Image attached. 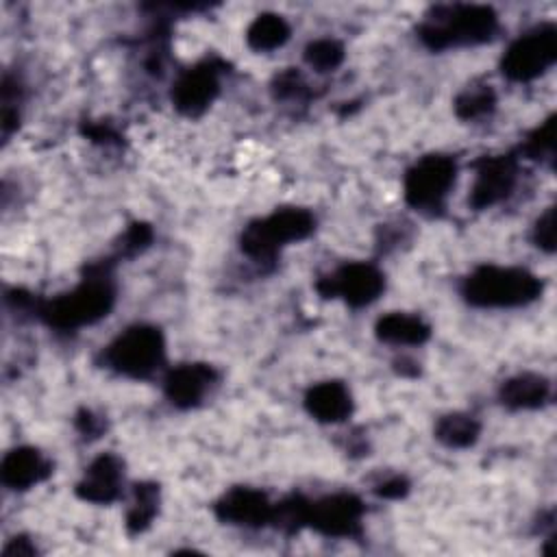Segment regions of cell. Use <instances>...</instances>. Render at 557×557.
<instances>
[{"label":"cell","instance_id":"6","mask_svg":"<svg viewBox=\"0 0 557 557\" xmlns=\"http://www.w3.org/2000/svg\"><path fill=\"white\" fill-rule=\"evenodd\" d=\"M457 178V161L450 154H426L405 174V202L420 213L435 215L444 209Z\"/></svg>","mask_w":557,"mask_h":557},{"label":"cell","instance_id":"13","mask_svg":"<svg viewBox=\"0 0 557 557\" xmlns=\"http://www.w3.org/2000/svg\"><path fill=\"white\" fill-rule=\"evenodd\" d=\"M213 509L222 522L259 529L270 524L274 503H270V498L261 490L239 485V487H231L215 503Z\"/></svg>","mask_w":557,"mask_h":557},{"label":"cell","instance_id":"20","mask_svg":"<svg viewBox=\"0 0 557 557\" xmlns=\"http://www.w3.org/2000/svg\"><path fill=\"white\" fill-rule=\"evenodd\" d=\"M481 422L470 413H446L435 424V437L448 448H468L479 440Z\"/></svg>","mask_w":557,"mask_h":557},{"label":"cell","instance_id":"10","mask_svg":"<svg viewBox=\"0 0 557 557\" xmlns=\"http://www.w3.org/2000/svg\"><path fill=\"white\" fill-rule=\"evenodd\" d=\"M363 503L355 494H331L320 500H309L307 527L326 537H359L363 520Z\"/></svg>","mask_w":557,"mask_h":557},{"label":"cell","instance_id":"23","mask_svg":"<svg viewBox=\"0 0 557 557\" xmlns=\"http://www.w3.org/2000/svg\"><path fill=\"white\" fill-rule=\"evenodd\" d=\"M307 509H309L307 498H302L298 494L287 496L285 500L274 503L270 524H274L283 533H296L298 529L307 527Z\"/></svg>","mask_w":557,"mask_h":557},{"label":"cell","instance_id":"1","mask_svg":"<svg viewBox=\"0 0 557 557\" xmlns=\"http://www.w3.org/2000/svg\"><path fill=\"white\" fill-rule=\"evenodd\" d=\"M115 302V285L109 263L91 265L87 276L65 294L39 305L41 320L57 331H78L102 320Z\"/></svg>","mask_w":557,"mask_h":557},{"label":"cell","instance_id":"7","mask_svg":"<svg viewBox=\"0 0 557 557\" xmlns=\"http://www.w3.org/2000/svg\"><path fill=\"white\" fill-rule=\"evenodd\" d=\"M557 61V26L544 22L509 44L500 59V72L513 83H529Z\"/></svg>","mask_w":557,"mask_h":557},{"label":"cell","instance_id":"14","mask_svg":"<svg viewBox=\"0 0 557 557\" xmlns=\"http://www.w3.org/2000/svg\"><path fill=\"white\" fill-rule=\"evenodd\" d=\"M122 483H124L122 459L111 453H104L85 468V474L76 485V496L87 503L109 505L120 498Z\"/></svg>","mask_w":557,"mask_h":557},{"label":"cell","instance_id":"29","mask_svg":"<svg viewBox=\"0 0 557 557\" xmlns=\"http://www.w3.org/2000/svg\"><path fill=\"white\" fill-rule=\"evenodd\" d=\"M374 492H376L379 496H383V498H403V496L409 492V483H407L405 476L394 474V476H387L385 481H381V483L374 487Z\"/></svg>","mask_w":557,"mask_h":557},{"label":"cell","instance_id":"5","mask_svg":"<svg viewBox=\"0 0 557 557\" xmlns=\"http://www.w3.org/2000/svg\"><path fill=\"white\" fill-rule=\"evenodd\" d=\"M165 359V339L152 324H133L124 329L104 350L102 363L128 379L152 376Z\"/></svg>","mask_w":557,"mask_h":557},{"label":"cell","instance_id":"16","mask_svg":"<svg viewBox=\"0 0 557 557\" xmlns=\"http://www.w3.org/2000/svg\"><path fill=\"white\" fill-rule=\"evenodd\" d=\"M305 409L324 424L344 422L352 413L350 389L342 381H322L307 389Z\"/></svg>","mask_w":557,"mask_h":557},{"label":"cell","instance_id":"4","mask_svg":"<svg viewBox=\"0 0 557 557\" xmlns=\"http://www.w3.org/2000/svg\"><path fill=\"white\" fill-rule=\"evenodd\" d=\"M315 231V218L302 207H281L265 218L252 220L242 237V252L257 263H274L281 248L307 239Z\"/></svg>","mask_w":557,"mask_h":557},{"label":"cell","instance_id":"24","mask_svg":"<svg viewBox=\"0 0 557 557\" xmlns=\"http://www.w3.org/2000/svg\"><path fill=\"white\" fill-rule=\"evenodd\" d=\"M305 61L315 72H333L344 61V46L331 37L315 39L305 48Z\"/></svg>","mask_w":557,"mask_h":557},{"label":"cell","instance_id":"17","mask_svg":"<svg viewBox=\"0 0 557 557\" xmlns=\"http://www.w3.org/2000/svg\"><path fill=\"white\" fill-rule=\"evenodd\" d=\"M553 396L550 381L537 372H520L507 379L500 385L498 398L505 407L520 411V409H540Z\"/></svg>","mask_w":557,"mask_h":557},{"label":"cell","instance_id":"12","mask_svg":"<svg viewBox=\"0 0 557 557\" xmlns=\"http://www.w3.org/2000/svg\"><path fill=\"white\" fill-rule=\"evenodd\" d=\"M218 383V372L209 363H181L163 379L168 400L178 409L198 407L211 387Z\"/></svg>","mask_w":557,"mask_h":557},{"label":"cell","instance_id":"3","mask_svg":"<svg viewBox=\"0 0 557 557\" xmlns=\"http://www.w3.org/2000/svg\"><path fill=\"white\" fill-rule=\"evenodd\" d=\"M540 294V276L513 265H479L461 283V296L472 307L483 309L524 307L537 300Z\"/></svg>","mask_w":557,"mask_h":557},{"label":"cell","instance_id":"22","mask_svg":"<svg viewBox=\"0 0 557 557\" xmlns=\"http://www.w3.org/2000/svg\"><path fill=\"white\" fill-rule=\"evenodd\" d=\"M496 107V94L490 85H476L463 89L455 98V113L459 120L466 122H476L487 117Z\"/></svg>","mask_w":557,"mask_h":557},{"label":"cell","instance_id":"19","mask_svg":"<svg viewBox=\"0 0 557 557\" xmlns=\"http://www.w3.org/2000/svg\"><path fill=\"white\" fill-rule=\"evenodd\" d=\"M292 35L287 20L278 13H261L246 28V41L257 52H270L281 48Z\"/></svg>","mask_w":557,"mask_h":557},{"label":"cell","instance_id":"21","mask_svg":"<svg viewBox=\"0 0 557 557\" xmlns=\"http://www.w3.org/2000/svg\"><path fill=\"white\" fill-rule=\"evenodd\" d=\"M159 509V485L137 483L133 490V505L126 511L128 533H141L150 527Z\"/></svg>","mask_w":557,"mask_h":557},{"label":"cell","instance_id":"25","mask_svg":"<svg viewBox=\"0 0 557 557\" xmlns=\"http://www.w3.org/2000/svg\"><path fill=\"white\" fill-rule=\"evenodd\" d=\"M522 154L535 161H553L555 154V115H548L537 128H533L524 144Z\"/></svg>","mask_w":557,"mask_h":557},{"label":"cell","instance_id":"28","mask_svg":"<svg viewBox=\"0 0 557 557\" xmlns=\"http://www.w3.org/2000/svg\"><path fill=\"white\" fill-rule=\"evenodd\" d=\"M533 244L544 250V252H553L555 250V207H548L533 226Z\"/></svg>","mask_w":557,"mask_h":557},{"label":"cell","instance_id":"30","mask_svg":"<svg viewBox=\"0 0 557 557\" xmlns=\"http://www.w3.org/2000/svg\"><path fill=\"white\" fill-rule=\"evenodd\" d=\"M76 424H78V429H81V433H85V435H91V437H96L100 431H102V420L100 418H96L89 409H83L81 413H78V418H76Z\"/></svg>","mask_w":557,"mask_h":557},{"label":"cell","instance_id":"2","mask_svg":"<svg viewBox=\"0 0 557 557\" xmlns=\"http://www.w3.org/2000/svg\"><path fill=\"white\" fill-rule=\"evenodd\" d=\"M498 30V15L487 4H437L418 26L420 41L431 50L476 46Z\"/></svg>","mask_w":557,"mask_h":557},{"label":"cell","instance_id":"8","mask_svg":"<svg viewBox=\"0 0 557 557\" xmlns=\"http://www.w3.org/2000/svg\"><path fill=\"white\" fill-rule=\"evenodd\" d=\"M315 289L324 298H342L348 307H366L385 289L383 272L368 261H350L322 276Z\"/></svg>","mask_w":557,"mask_h":557},{"label":"cell","instance_id":"27","mask_svg":"<svg viewBox=\"0 0 557 557\" xmlns=\"http://www.w3.org/2000/svg\"><path fill=\"white\" fill-rule=\"evenodd\" d=\"M272 89H274V96L281 98V100H289V98H300L305 91H307V83L302 81L300 72L296 70H285L281 72L274 83H272Z\"/></svg>","mask_w":557,"mask_h":557},{"label":"cell","instance_id":"31","mask_svg":"<svg viewBox=\"0 0 557 557\" xmlns=\"http://www.w3.org/2000/svg\"><path fill=\"white\" fill-rule=\"evenodd\" d=\"M35 553V546L33 544H26V540H11L7 546H4V555L11 557V555H33Z\"/></svg>","mask_w":557,"mask_h":557},{"label":"cell","instance_id":"15","mask_svg":"<svg viewBox=\"0 0 557 557\" xmlns=\"http://www.w3.org/2000/svg\"><path fill=\"white\" fill-rule=\"evenodd\" d=\"M52 472L50 461L33 446H17L9 450L0 463V479L9 490H28Z\"/></svg>","mask_w":557,"mask_h":557},{"label":"cell","instance_id":"18","mask_svg":"<svg viewBox=\"0 0 557 557\" xmlns=\"http://www.w3.org/2000/svg\"><path fill=\"white\" fill-rule=\"evenodd\" d=\"M374 333L385 344L420 346L431 337V326L416 313L392 311V313L379 318Z\"/></svg>","mask_w":557,"mask_h":557},{"label":"cell","instance_id":"26","mask_svg":"<svg viewBox=\"0 0 557 557\" xmlns=\"http://www.w3.org/2000/svg\"><path fill=\"white\" fill-rule=\"evenodd\" d=\"M150 242H152V228L148 224H144V222H135V224H131V228L122 237L120 255L133 257V255L141 252L144 248H148Z\"/></svg>","mask_w":557,"mask_h":557},{"label":"cell","instance_id":"9","mask_svg":"<svg viewBox=\"0 0 557 557\" xmlns=\"http://www.w3.org/2000/svg\"><path fill=\"white\" fill-rule=\"evenodd\" d=\"M224 65L215 59L200 61L178 74L172 85V104L178 113L196 117L202 115L220 94V76Z\"/></svg>","mask_w":557,"mask_h":557},{"label":"cell","instance_id":"11","mask_svg":"<svg viewBox=\"0 0 557 557\" xmlns=\"http://www.w3.org/2000/svg\"><path fill=\"white\" fill-rule=\"evenodd\" d=\"M518 181V159L513 154L483 157L476 161L474 183L470 187L468 205L476 211L490 209L513 191Z\"/></svg>","mask_w":557,"mask_h":557}]
</instances>
